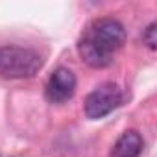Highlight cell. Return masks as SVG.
I'll return each instance as SVG.
<instances>
[{
  "label": "cell",
  "instance_id": "obj_1",
  "mask_svg": "<svg viewBox=\"0 0 157 157\" xmlns=\"http://www.w3.org/2000/svg\"><path fill=\"white\" fill-rule=\"evenodd\" d=\"M126 43V30L122 22L113 17L91 21L78 39V54L93 68L109 67Z\"/></svg>",
  "mask_w": 157,
  "mask_h": 157
},
{
  "label": "cell",
  "instance_id": "obj_2",
  "mask_svg": "<svg viewBox=\"0 0 157 157\" xmlns=\"http://www.w3.org/2000/svg\"><path fill=\"white\" fill-rule=\"evenodd\" d=\"M43 67V57L28 46H0V78L24 80L35 76Z\"/></svg>",
  "mask_w": 157,
  "mask_h": 157
},
{
  "label": "cell",
  "instance_id": "obj_3",
  "mask_svg": "<svg viewBox=\"0 0 157 157\" xmlns=\"http://www.w3.org/2000/svg\"><path fill=\"white\" fill-rule=\"evenodd\" d=\"M124 104V91L120 85L107 82L98 85L94 91H91L85 98L83 104V111L85 117L91 120H98L107 117L109 113H113L115 109H118Z\"/></svg>",
  "mask_w": 157,
  "mask_h": 157
},
{
  "label": "cell",
  "instance_id": "obj_4",
  "mask_svg": "<svg viewBox=\"0 0 157 157\" xmlns=\"http://www.w3.org/2000/svg\"><path fill=\"white\" fill-rule=\"evenodd\" d=\"M74 93H76L74 72L65 67H59L57 70H54L46 82V87H44L46 100L50 104H65L74 96Z\"/></svg>",
  "mask_w": 157,
  "mask_h": 157
},
{
  "label": "cell",
  "instance_id": "obj_5",
  "mask_svg": "<svg viewBox=\"0 0 157 157\" xmlns=\"http://www.w3.org/2000/svg\"><path fill=\"white\" fill-rule=\"evenodd\" d=\"M142 148L144 140L140 133L137 129H128L117 139L109 151V157H139L142 153Z\"/></svg>",
  "mask_w": 157,
  "mask_h": 157
},
{
  "label": "cell",
  "instance_id": "obj_6",
  "mask_svg": "<svg viewBox=\"0 0 157 157\" xmlns=\"http://www.w3.org/2000/svg\"><path fill=\"white\" fill-rule=\"evenodd\" d=\"M142 41H144V44H146L150 50H155L157 39H155V24H153V22L144 30V33H142Z\"/></svg>",
  "mask_w": 157,
  "mask_h": 157
}]
</instances>
